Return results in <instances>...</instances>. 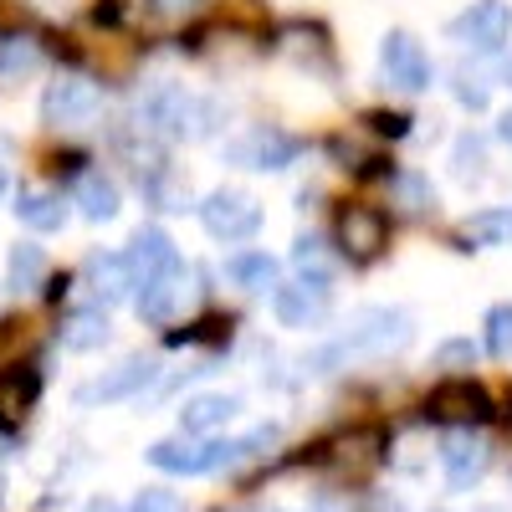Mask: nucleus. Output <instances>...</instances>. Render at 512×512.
Segmentation results:
<instances>
[{"instance_id": "obj_25", "label": "nucleus", "mask_w": 512, "mask_h": 512, "mask_svg": "<svg viewBox=\"0 0 512 512\" xmlns=\"http://www.w3.org/2000/svg\"><path fill=\"white\" fill-rule=\"evenodd\" d=\"M226 277L236 287H246V292H267V287H277V256H267V251H236L226 262Z\"/></svg>"}, {"instance_id": "obj_21", "label": "nucleus", "mask_w": 512, "mask_h": 512, "mask_svg": "<svg viewBox=\"0 0 512 512\" xmlns=\"http://www.w3.org/2000/svg\"><path fill=\"white\" fill-rule=\"evenodd\" d=\"M236 410H241L236 395H195V400H185V410H180V431H185V436H210V431H216V425H226Z\"/></svg>"}, {"instance_id": "obj_12", "label": "nucleus", "mask_w": 512, "mask_h": 512, "mask_svg": "<svg viewBox=\"0 0 512 512\" xmlns=\"http://www.w3.org/2000/svg\"><path fill=\"white\" fill-rule=\"evenodd\" d=\"M154 374H159V364H154V359L128 354L118 369L98 374L93 384H82V390H77V405H113V400H128V395H139Z\"/></svg>"}, {"instance_id": "obj_6", "label": "nucleus", "mask_w": 512, "mask_h": 512, "mask_svg": "<svg viewBox=\"0 0 512 512\" xmlns=\"http://www.w3.org/2000/svg\"><path fill=\"white\" fill-rule=\"evenodd\" d=\"M379 72L390 88L400 93H425L431 88V57L420 52V41L410 31H390L384 36V47H379Z\"/></svg>"}, {"instance_id": "obj_18", "label": "nucleus", "mask_w": 512, "mask_h": 512, "mask_svg": "<svg viewBox=\"0 0 512 512\" xmlns=\"http://www.w3.org/2000/svg\"><path fill=\"white\" fill-rule=\"evenodd\" d=\"M82 272H88V287L98 297V308H113V303H123V297L134 292V277H128L123 251H93Z\"/></svg>"}, {"instance_id": "obj_23", "label": "nucleus", "mask_w": 512, "mask_h": 512, "mask_svg": "<svg viewBox=\"0 0 512 512\" xmlns=\"http://www.w3.org/2000/svg\"><path fill=\"white\" fill-rule=\"evenodd\" d=\"M72 200H77V210L88 221H113L118 216V185L103 175V169H88V175L77 180V195Z\"/></svg>"}, {"instance_id": "obj_16", "label": "nucleus", "mask_w": 512, "mask_h": 512, "mask_svg": "<svg viewBox=\"0 0 512 512\" xmlns=\"http://www.w3.org/2000/svg\"><path fill=\"white\" fill-rule=\"evenodd\" d=\"M487 461H492V451H487V441H482L477 431H451L446 446H441V466H446L451 487H472V482H482Z\"/></svg>"}, {"instance_id": "obj_27", "label": "nucleus", "mask_w": 512, "mask_h": 512, "mask_svg": "<svg viewBox=\"0 0 512 512\" xmlns=\"http://www.w3.org/2000/svg\"><path fill=\"white\" fill-rule=\"evenodd\" d=\"M292 262L303 267V282H328L333 277V262L323 256V241L318 236H297L292 241Z\"/></svg>"}, {"instance_id": "obj_20", "label": "nucleus", "mask_w": 512, "mask_h": 512, "mask_svg": "<svg viewBox=\"0 0 512 512\" xmlns=\"http://www.w3.org/2000/svg\"><path fill=\"white\" fill-rule=\"evenodd\" d=\"M113 338V323H108V308H77L67 323H62V349H72V354H93V349H103Z\"/></svg>"}, {"instance_id": "obj_32", "label": "nucleus", "mask_w": 512, "mask_h": 512, "mask_svg": "<svg viewBox=\"0 0 512 512\" xmlns=\"http://www.w3.org/2000/svg\"><path fill=\"white\" fill-rule=\"evenodd\" d=\"M205 338H231V318H205L185 333H169V344H205Z\"/></svg>"}, {"instance_id": "obj_24", "label": "nucleus", "mask_w": 512, "mask_h": 512, "mask_svg": "<svg viewBox=\"0 0 512 512\" xmlns=\"http://www.w3.org/2000/svg\"><path fill=\"white\" fill-rule=\"evenodd\" d=\"M47 277H52V267H47V251L31 246V241L11 246V262H6V282H11V292H36Z\"/></svg>"}, {"instance_id": "obj_5", "label": "nucleus", "mask_w": 512, "mask_h": 512, "mask_svg": "<svg viewBox=\"0 0 512 512\" xmlns=\"http://www.w3.org/2000/svg\"><path fill=\"white\" fill-rule=\"evenodd\" d=\"M451 36L472 52H502L512 41V6L507 0H472V6L451 21Z\"/></svg>"}, {"instance_id": "obj_17", "label": "nucleus", "mask_w": 512, "mask_h": 512, "mask_svg": "<svg viewBox=\"0 0 512 512\" xmlns=\"http://www.w3.org/2000/svg\"><path fill=\"white\" fill-rule=\"evenodd\" d=\"M180 303H185V267H175V272H164V277L144 282V287H139V297H134L139 318H144V323H154V328L175 323Z\"/></svg>"}, {"instance_id": "obj_38", "label": "nucleus", "mask_w": 512, "mask_h": 512, "mask_svg": "<svg viewBox=\"0 0 512 512\" xmlns=\"http://www.w3.org/2000/svg\"><path fill=\"white\" fill-rule=\"evenodd\" d=\"M154 6H159L164 16H175V11H185V6H195V0H154Z\"/></svg>"}, {"instance_id": "obj_11", "label": "nucleus", "mask_w": 512, "mask_h": 512, "mask_svg": "<svg viewBox=\"0 0 512 512\" xmlns=\"http://www.w3.org/2000/svg\"><path fill=\"white\" fill-rule=\"evenodd\" d=\"M390 241V221L379 216L374 205H344V216H338V246H344L349 262H374Z\"/></svg>"}, {"instance_id": "obj_3", "label": "nucleus", "mask_w": 512, "mask_h": 512, "mask_svg": "<svg viewBox=\"0 0 512 512\" xmlns=\"http://www.w3.org/2000/svg\"><path fill=\"white\" fill-rule=\"evenodd\" d=\"M241 456V441H190V436H175V441H154L149 446V461L159 472H175V477H200V472H221Z\"/></svg>"}, {"instance_id": "obj_31", "label": "nucleus", "mask_w": 512, "mask_h": 512, "mask_svg": "<svg viewBox=\"0 0 512 512\" xmlns=\"http://www.w3.org/2000/svg\"><path fill=\"white\" fill-rule=\"evenodd\" d=\"M134 512H185L180 492H169V487H144L134 497Z\"/></svg>"}, {"instance_id": "obj_30", "label": "nucleus", "mask_w": 512, "mask_h": 512, "mask_svg": "<svg viewBox=\"0 0 512 512\" xmlns=\"http://www.w3.org/2000/svg\"><path fill=\"white\" fill-rule=\"evenodd\" d=\"M364 123L374 128V134H384V139H405L410 134V113H390V108H374V113H364Z\"/></svg>"}, {"instance_id": "obj_37", "label": "nucleus", "mask_w": 512, "mask_h": 512, "mask_svg": "<svg viewBox=\"0 0 512 512\" xmlns=\"http://www.w3.org/2000/svg\"><path fill=\"white\" fill-rule=\"evenodd\" d=\"M93 21H98V26H118V21H123V11H118V0H103V6L93 11Z\"/></svg>"}, {"instance_id": "obj_9", "label": "nucleus", "mask_w": 512, "mask_h": 512, "mask_svg": "<svg viewBox=\"0 0 512 512\" xmlns=\"http://www.w3.org/2000/svg\"><path fill=\"white\" fill-rule=\"evenodd\" d=\"M328 308H333L328 282H282L272 292V313L282 328H318L328 323Z\"/></svg>"}, {"instance_id": "obj_15", "label": "nucleus", "mask_w": 512, "mask_h": 512, "mask_svg": "<svg viewBox=\"0 0 512 512\" xmlns=\"http://www.w3.org/2000/svg\"><path fill=\"white\" fill-rule=\"evenodd\" d=\"M410 338V318L405 313H390V308H364V313H354V323H349V349H395V344H405Z\"/></svg>"}, {"instance_id": "obj_34", "label": "nucleus", "mask_w": 512, "mask_h": 512, "mask_svg": "<svg viewBox=\"0 0 512 512\" xmlns=\"http://www.w3.org/2000/svg\"><path fill=\"white\" fill-rule=\"evenodd\" d=\"M456 98L472 108V113H482V108H487V82L472 77V72H456Z\"/></svg>"}, {"instance_id": "obj_28", "label": "nucleus", "mask_w": 512, "mask_h": 512, "mask_svg": "<svg viewBox=\"0 0 512 512\" xmlns=\"http://www.w3.org/2000/svg\"><path fill=\"white\" fill-rule=\"evenodd\" d=\"M487 349L497 359H512V303L487 308Z\"/></svg>"}, {"instance_id": "obj_39", "label": "nucleus", "mask_w": 512, "mask_h": 512, "mask_svg": "<svg viewBox=\"0 0 512 512\" xmlns=\"http://www.w3.org/2000/svg\"><path fill=\"white\" fill-rule=\"evenodd\" d=\"M82 512H123V507H118V502H108V497H93V502L82 507Z\"/></svg>"}, {"instance_id": "obj_26", "label": "nucleus", "mask_w": 512, "mask_h": 512, "mask_svg": "<svg viewBox=\"0 0 512 512\" xmlns=\"http://www.w3.org/2000/svg\"><path fill=\"white\" fill-rule=\"evenodd\" d=\"M461 236L472 246H512V210H477L461 226Z\"/></svg>"}, {"instance_id": "obj_4", "label": "nucleus", "mask_w": 512, "mask_h": 512, "mask_svg": "<svg viewBox=\"0 0 512 512\" xmlns=\"http://www.w3.org/2000/svg\"><path fill=\"white\" fill-rule=\"evenodd\" d=\"M103 113V88L88 77H57L47 98H41V123H52V128H82V123H93Z\"/></svg>"}, {"instance_id": "obj_1", "label": "nucleus", "mask_w": 512, "mask_h": 512, "mask_svg": "<svg viewBox=\"0 0 512 512\" xmlns=\"http://www.w3.org/2000/svg\"><path fill=\"white\" fill-rule=\"evenodd\" d=\"M425 415L436 425H451V431H472V425H487L497 410H492V395L477 379H446L425 395Z\"/></svg>"}, {"instance_id": "obj_41", "label": "nucleus", "mask_w": 512, "mask_h": 512, "mask_svg": "<svg viewBox=\"0 0 512 512\" xmlns=\"http://www.w3.org/2000/svg\"><path fill=\"white\" fill-rule=\"evenodd\" d=\"M0 195H6V164H0Z\"/></svg>"}, {"instance_id": "obj_42", "label": "nucleus", "mask_w": 512, "mask_h": 512, "mask_svg": "<svg viewBox=\"0 0 512 512\" xmlns=\"http://www.w3.org/2000/svg\"><path fill=\"white\" fill-rule=\"evenodd\" d=\"M507 88H512V62H507Z\"/></svg>"}, {"instance_id": "obj_19", "label": "nucleus", "mask_w": 512, "mask_h": 512, "mask_svg": "<svg viewBox=\"0 0 512 512\" xmlns=\"http://www.w3.org/2000/svg\"><path fill=\"white\" fill-rule=\"evenodd\" d=\"M16 216H21V226H31V231H62V226H67V205H62L57 190L21 185V190H16Z\"/></svg>"}, {"instance_id": "obj_7", "label": "nucleus", "mask_w": 512, "mask_h": 512, "mask_svg": "<svg viewBox=\"0 0 512 512\" xmlns=\"http://www.w3.org/2000/svg\"><path fill=\"white\" fill-rule=\"evenodd\" d=\"M144 123L139 128H149V134H159V139H185V134H200L195 128V118H200V108H195V98L185 93V88H169V82H159V88L144 98Z\"/></svg>"}, {"instance_id": "obj_10", "label": "nucleus", "mask_w": 512, "mask_h": 512, "mask_svg": "<svg viewBox=\"0 0 512 512\" xmlns=\"http://www.w3.org/2000/svg\"><path fill=\"white\" fill-rule=\"evenodd\" d=\"M123 262H128V277H134V292H139L144 282L175 272V267H180V251H175V241H169V231L139 226L134 241H128V251H123Z\"/></svg>"}, {"instance_id": "obj_8", "label": "nucleus", "mask_w": 512, "mask_h": 512, "mask_svg": "<svg viewBox=\"0 0 512 512\" xmlns=\"http://www.w3.org/2000/svg\"><path fill=\"white\" fill-rule=\"evenodd\" d=\"M384 451H390V436H384L379 425H364V431H349L328 446V466L349 482H364L384 466Z\"/></svg>"}, {"instance_id": "obj_35", "label": "nucleus", "mask_w": 512, "mask_h": 512, "mask_svg": "<svg viewBox=\"0 0 512 512\" xmlns=\"http://www.w3.org/2000/svg\"><path fill=\"white\" fill-rule=\"evenodd\" d=\"M482 139H472V134H466L461 144H456V175L466 180V175H482Z\"/></svg>"}, {"instance_id": "obj_22", "label": "nucleus", "mask_w": 512, "mask_h": 512, "mask_svg": "<svg viewBox=\"0 0 512 512\" xmlns=\"http://www.w3.org/2000/svg\"><path fill=\"white\" fill-rule=\"evenodd\" d=\"M139 185H144V195H149V205H154V210H190V185H185L180 169H169V164H149L144 175H139Z\"/></svg>"}, {"instance_id": "obj_36", "label": "nucleus", "mask_w": 512, "mask_h": 512, "mask_svg": "<svg viewBox=\"0 0 512 512\" xmlns=\"http://www.w3.org/2000/svg\"><path fill=\"white\" fill-rule=\"evenodd\" d=\"M21 0H0V36H16L21 31Z\"/></svg>"}, {"instance_id": "obj_29", "label": "nucleus", "mask_w": 512, "mask_h": 512, "mask_svg": "<svg viewBox=\"0 0 512 512\" xmlns=\"http://www.w3.org/2000/svg\"><path fill=\"white\" fill-rule=\"evenodd\" d=\"M41 67V52L31 41H6V57H0V77H31Z\"/></svg>"}, {"instance_id": "obj_14", "label": "nucleus", "mask_w": 512, "mask_h": 512, "mask_svg": "<svg viewBox=\"0 0 512 512\" xmlns=\"http://www.w3.org/2000/svg\"><path fill=\"white\" fill-rule=\"evenodd\" d=\"M41 400V369L36 364H6L0 369V431H16V425L36 410Z\"/></svg>"}, {"instance_id": "obj_40", "label": "nucleus", "mask_w": 512, "mask_h": 512, "mask_svg": "<svg viewBox=\"0 0 512 512\" xmlns=\"http://www.w3.org/2000/svg\"><path fill=\"white\" fill-rule=\"evenodd\" d=\"M497 134H502V144H512V113H507V118L497 123Z\"/></svg>"}, {"instance_id": "obj_13", "label": "nucleus", "mask_w": 512, "mask_h": 512, "mask_svg": "<svg viewBox=\"0 0 512 512\" xmlns=\"http://www.w3.org/2000/svg\"><path fill=\"white\" fill-rule=\"evenodd\" d=\"M226 159L241 169H287L297 159V139H287L282 128H251L226 144Z\"/></svg>"}, {"instance_id": "obj_33", "label": "nucleus", "mask_w": 512, "mask_h": 512, "mask_svg": "<svg viewBox=\"0 0 512 512\" xmlns=\"http://www.w3.org/2000/svg\"><path fill=\"white\" fill-rule=\"evenodd\" d=\"M436 359H441L446 369H472V364H477V344H472V338H446Z\"/></svg>"}, {"instance_id": "obj_2", "label": "nucleus", "mask_w": 512, "mask_h": 512, "mask_svg": "<svg viewBox=\"0 0 512 512\" xmlns=\"http://www.w3.org/2000/svg\"><path fill=\"white\" fill-rule=\"evenodd\" d=\"M195 210H200V226L226 246H241V241H251L256 231H262V205H256L251 195H241V190H210Z\"/></svg>"}]
</instances>
